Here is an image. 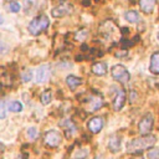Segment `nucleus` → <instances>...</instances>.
Segmentation results:
<instances>
[{
	"label": "nucleus",
	"mask_w": 159,
	"mask_h": 159,
	"mask_svg": "<svg viewBox=\"0 0 159 159\" xmlns=\"http://www.w3.org/2000/svg\"><path fill=\"white\" fill-rule=\"evenodd\" d=\"M155 142H157V138H155V135H152V134H145V135L134 138L133 140H130L128 143L127 152L133 155H139L144 150L152 148L155 144Z\"/></svg>",
	"instance_id": "obj_1"
},
{
	"label": "nucleus",
	"mask_w": 159,
	"mask_h": 159,
	"mask_svg": "<svg viewBox=\"0 0 159 159\" xmlns=\"http://www.w3.org/2000/svg\"><path fill=\"white\" fill-rule=\"evenodd\" d=\"M48 25H50L48 17H47L46 15H39V16L34 17V19L30 21L27 29H29V32H30L31 35L37 36V35H40L43 30H46V29L48 27Z\"/></svg>",
	"instance_id": "obj_2"
},
{
	"label": "nucleus",
	"mask_w": 159,
	"mask_h": 159,
	"mask_svg": "<svg viewBox=\"0 0 159 159\" xmlns=\"http://www.w3.org/2000/svg\"><path fill=\"white\" fill-rule=\"evenodd\" d=\"M83 106L86 108L87 112H96L97 109H99L103 106V98L99 93L93 92L89 96H87V98L83 99Z\"/></svg>",
	"instance_id": "obj_3"
},
{
	"label": "nucleus",
	"mask_w": 159,
	"mask_h": 159,
	"mask_svg": "<svg viewBox=\"0 0 159 159\" xmlns=\"http://www.w3.org/2000/svg\"><path fill=\"white\" fill-rule=\"evenodd\" d=\"M111 73H112V77L120 84H127L130 80V75L123 65H114L111 70Z\"/></svg>",
	"instance_id": "obj_4"
},
{
	"label": "nucleus",
	"mask_w": 159,
	"mask_h": 159,
	"mask_svg": "<svg viewBox=\"0 0 159 159\" xmlns=\"http://www.w3.org/2000/svg\"><path fill=\"white\" fill-rule=\"evenodd\" d=\"M153 124H154V118L150 113H147L138 123V130L142 135L149 134L153 129Z\"/></svg>",
	"instance_id": "obj_5"
},
{
	"label": "nucleus",
	"mask_w": 159,
	"mask_h": 159,
	"mask_svg": "<svg viewBox=\"0 0 159 159\" xmlns=\"http://www.w3.org/2000/svg\"><path fill=\"white\" fill-rule=\"evenodd\" d=\"M61 139H62L61 133L58 130H55V129L46 132V134L43 137L45 144L47 147H50V148H57L60 145V143H61Z\"/></svg>",
	"instance_id": "obj_6"
},
{
	"label": "nucleus",
	"mask_w": 159,
	"mask_h": 159,
	"mask_svg": "<svg viewBox=\"0 0 159 159\" xmlns=\"http://www.w3.org/2000/svg\"><path fill=\"white\" fill-rule=\"evenodd\" d=\"M72 10H73V6H72L71 4L63 2V4H61V5L56 6V7H53V9L51 10V15H52L53 17H63V16H66V15L72 14Z\"/></svg>",
	"instance_id": "obj_7"
},
{
	"label": "nucleus",
	"mask_w": 159,
	"mask_h": 159,
	"mask_svg": "<svg viewBox=\"0 0 159 159\" xmlns=\"http://www.w3.org/2000/svg\"><path fill=\"white\" fill-rule=\"evenodd\" d=\"M36 82L37 83H43L48 80L50 77V66L48 65H42L37 68L36 71Z\"/></svg>",
	"instance_id": "obj_8"
},
{
	"label": "nucleus",
	"mask_w": 159,
	"mask_h": 159,
	"mask_svg": "<svg viewBox=\"0 0 159 159\" xmlns=\"http://www.w3.org/2000/svg\"><path fill=\"white\" fill-rule=\"evenodd\" d=\"M124 103H125V92H124V89H120V88H119V89L117 91V94H116L114 99H113L112 107H113L114 111H119V109L123 108Z\"/></svg>",
	"instance_id": "obj_9"
},
{
	"label": "nucleus",
	"mask_w": 159,
	"mask_h": 159,
	"mask_svg": "<svg viewBox=\"0 0 159 159\" xmlns=\"http://www.w3.org/2000/svg\"><path fill=\"white\" fill-rule=\"evenodd\" d=\"M103 124H104V122H103V119H102L101 117H93L92 119H89L87 127H88L89 132H92V133H98V132H101V129L103 128Z\"/></svg>",
	"instance_id": "obj_10"
},
{
	"label": "nucleus",
	"mask_w": 159,
	"mask_h": 159,
	"mask_svg": "<svg viewBox=\"0 0 159 159\" xmlns=\"http://www.w3.org/2000/svg\"><path fill=\"white\" fill-rule=\"evenodd\" d=\"M140 10L144 14H150L154 10V6L157 4V0H139L138 1Z\"/></svg>",
	"instance_id": "obj_11"
},
{
	"label": "nucleus",
	"mask_w": 159,
	"mask_h": 159,
	"mask_svg": "<svg viewBox=\"0 0 159 159\" xmlns=\"http://www.w3.org/2000/svg\"><path fill=\"white\" fill-rule=\"evenodd\" d=\"M149 71L153 75H158L159 73V52L155 51L152 57H150V63H149Z\"/></svg>",
	"instance_id": "obj_12"
},
{
	"label": "nucleus",
	"mask_w": 159,
	"mask_h": 159,
	"mask_svg": "<svg viewBox=\"0 0 159 159\" xmlns=\"http://www.w3.org/2000/svg\"><path fill=\"white\" fill-rule=\"evenodd\" d=\"M91 71H92V73H94L97 76H103V75L107 73V65L104 62H102V61L94 62L92 65V67H91Z\"/></svg>",
	"instance_id": "obj_13"
},
{
	"label": "nucleus",
	"mask_w": 159,
	"mask_h": 159,
	"mask_svg": "<svg viewBox=\"0 0 159 159\" xmlns=\"http://www.w3.org/2000/svg\"><path fill=\"white\" fill-rule=\"evenodd\" d=\"M119 147H120V139L117 134H113L109 137V142H108V148L111 149V152L113 153H117L119 150Z\"/></svg>",
	"instance_id": "obj_14"
},
{
	"label": "nucleus",
	"mask_w": 159,
	"mask_h": 159,
	"mask_svg": "<svg viewBox=\"0 0 159 159\" xmlns=\"http://www.w3.org/2000/svg\"><path fill=\"white\" fill-rule=\"evenodd\" d=\"M66 83L70 87V89H76L82 83V80L76 77V76H73V75H70V76L66 77Z\"/></svg>",
	"instance_id": "obj_15"
},
{
	"label": "nucleus",
	"mask_w": 159,
	"mask_h": 159,
	"mask_svg": "<svg viewBox=\"0 0 159 159\" xmlns=\"http://www.w3.org/2000/svg\"><path fill=\"white\" fill-rule=\"evenodd\" d=\"M124 19H125L128 22H130V24H137V22H139V20H140L139 14H138V11H135V10H128V11L124 14Z\"/></svg>",
	"instance_id": "obj_16"
},
{
	"label": "nucleus",
	"mask_w": 159,
	"mask_h": 159,
	"mask_svg": "<svg viewBox=\"0 0 159 159\" xmlns=\"http://www.w3.org/2000/svg\"><path fill=\"white\" fill-rule=\"evenodd\" d=\"M7 109L11 112H21L22 111V104L19 101H11L7 103Z\"/></svg>",
	"instance_id": "obj_17"
},
{
	"label": "nucleus",
	"mask_w": 159,
	"mask_h": 159,
	"mask_svg": "<svg viewBox=\"0 0 159 159\" xmlns=\"http://www.w3.org/2000/svg\"><path fill=\"white\" fill-rule=\"evenodd\" d=\"M51 99H52V93H51L50 89H46L41 93V103L43 106H47L51 102Z\"/></svg>",
	"instance_id": "obj_18"
},
{
	"label": "nucleus",
	"mask_w": 159,
	"mask_h": 159,
	"mask_svg": "<svg viewBox=\"0 0 159 159\" xmlns=\"http://www.w3.org/2000/svg\"><path fill=\"white\" fill-rule=\"evenodd\" d=\"M40 1L41 0H26V10H27V12L35 11V6H39Z\"/></svg>",
	"instance_id": "obj_19"
},
{
	"label": "nucleus",
	"mask_w": 159,
	"mask_h": 159,
	"mask_svg": "<svg viewBox=\"0 0 159 159\" xmlns=\"http://www.w3.org/2000/svg\"><path fill=\"white\" fill-rule=\"evenodd\" d=\"M73 133H76V125L73 124L72 120H67V127H66V135L71 137Z\"/></svg>",
	"instance_id": "obj_20"
},
{
	"label": "nucleus",
	"mask_w": 159,
	"mask_h": 159,
	"mask_svg": "<svg viewBox=\"0 0 159 159\" xmlns=\"http://www.w3.org/2000/svg\"><path fill=\"white\" fill-rule=\"evenodd\" d=\"M7 9L11 12H17V11H20V4L17 1H10L7 4Z\"/></svg>",
	"instance_id": "obj_21"
},
{
	"label": "nucleus",
	"mask_w": 159,
	"mask_h": 159,
	"mask_svg": "<svg viewBox=\"0 0 159 159\" xmlns=\"http://www.w3.org/2000/svg\"><path fill=\"white\" fill-rule=\"evenodd\" d=\"M21 78H22L24 82L31 81V78H32V71H31V70H25V71L22 72V75H21Z\"/></svg>",
	"instance_id": "obj_22"
},
{
	"label": "nucleus",
	"mask_w": 159,
	"mask_h": 159,
	"mask_svg": "<svg viewBox=\"0 0 159 159\" xmlns=\"http://www.w3.org/2000/svg\"><path fill=\"white\" fill-rule=\"evenodd\" d=\"M36 135H37V129H36L35 127L29 128V130H27V137H29L30 139H35Z\"/></svg>",
	"instance_id": "obj_23"
},
{
	"label": "nucleus",
	"mask_w": 159,
	"mask_h": 159,
	"mask_svg": "<svg viewBox=\"0 0 159 159\" xmlns=\"http://www.w3.org/2000/svg\"><path fill=\"white\" fill-rule=\"evenodd\" d=\"M6 116V109H5V103L2 101H0V119L5 118Z\"/></svg>",
	"instance_id": "obj_24"
},
{
	"label": "nucleus",
	"mask_w": 159,
	"mask_h": 159,
	"mask_svg": "<svg viewBox=\"0 0 159 159\" xmlns=\"http://www.w3.org/2000/svg\"><path fill=\"white\" fill-rule=\"evenodd\" d=\"M148 157H149V159H158V150L153 148V149L148 153Z\"/></svg>",
	"instance_id": "obj_25"
},
{
	"label": "nucleus",
	"mask_w": 159,
	"mask_h": 159,
	"mask_svg": "<svg viewBox=\"0 0 159 159\" xmlns=\"http://www.w3.org/2000/svg\"><path fill=\"white\" fill-rule=\"evenodd\" d=\"M2 150H4V144H2V143H0V153H1Z\"/></svg>",
	"instance_id": "obj_26"
},
{
	"label": "nucleus",
	"mask_w": 159,
	"mask_h": 159,
	"mask_svg": "<svg viewBox=\"0 0 159 159\" xmlns=\"http://www.w3.org/2000/svg\"><path fill=\"white\" fill-rule=\"evenodd\" d=\"M1 24H2V16L0 15V25H1Z\"/></svg>",
	"instance_id": "obj_27"
},
{
	"label": "nucleus",
	"mask_w": 159,
	"mask_h": 159,
	"mask_svg": "<svg viewBox=\"0 0 159 159\" xmlns=\"http://www.w3.org/2000/svg\"><path fill=\"white\" fill-rule=\"evenodd\" d=\"M128 159H142V158H128Z\"/></svg>",
	"instance_id": "obj_28"
}]
</instances>
